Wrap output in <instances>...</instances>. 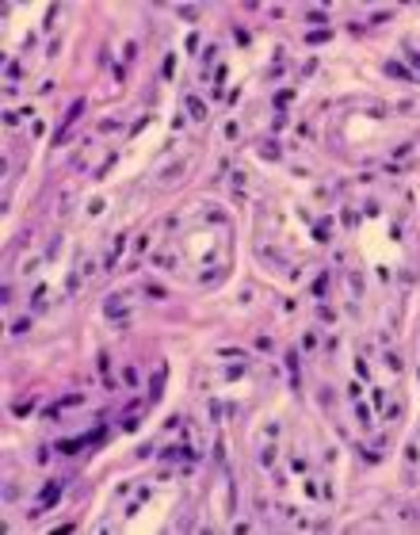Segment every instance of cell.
Instances as JSON below:
<instances>
[{
	"instance_id": "1",
	"label": "cell",
	"mask_w": 420,
	"mask_h": 535,
	"mask_svg": "<svg viewBox=\"0 0 420 535\" xmlns=\"http://www.w3.org/2000/svg\"><path fill=\"white\" fill-rule=\"evenodd\" d=\"M187 103H191V115H195V119H207V107H203L199 99H187Z\"/></svg>"
}]
</instances>
